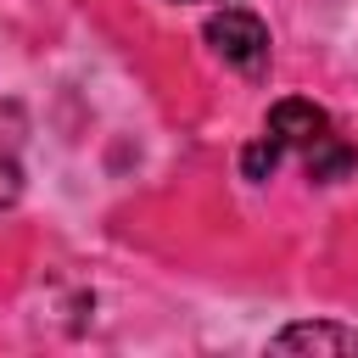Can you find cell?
<instances>
[{"instance_id":"obj_1","label":"cell","mask_w":358,"mask_h":358,"mask_svg":"<svg viewBox=\"0 0 358 358\" xmlns=\"http://www.w3.org/2000/svg\"><path fill=\"white\" fill-rule=\"evenodd\" d=\"M268 140H274V151L285 157V151H296L302 157V168H308V179H319V185H336V179H347L352 173V162H358V151L330 129V117L313 106V101H274V112H268V129H263Z\"/></svg>"},{"instance_id":"obj_2","label":"cell","mask_w":358,"mask_h":358,"mask_svg":"<svg viewBox=\"0 0 358 358\" xmlns=\"http://www.w3.org/2000/svg\"><path fill=\"white\" fill-rule=\"evenodd\" d=\"M207 45H213L218 62H229L246 78H257L268 67V28L252 11H241V6H224V11L207 17Z\"/></svg>"},{"instance_id":"obj_3","label":"cell","mask_w":358,"mask_h":358,"mask_svg":"<svg viewBox=\"0 0 358 358\" xmlns=\"http://www.w3.org/2000/svg\"><path fill=\"white\" fill-rule=\"evenodd\" d=\"M274 352H358V330L341 324H285L274 336Z\"/></svg>"},{"instance_id":"obj_4","label":"cell","mask_w":358,"mask_h":358,"mask_svg":"<svg viewBox=\"0 0 358 358\" xmlns=\"http://www.w3.org/2000/svg\"><path fill=\"white\" fill-rule=\"evenodd\" d=\"M22 196V162H17V112L0 106V213Z\"/></svg>"}]
</instances>
